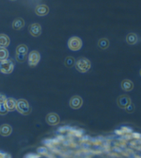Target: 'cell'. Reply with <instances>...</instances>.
<instances>
[{
    "mask_svg": "<svg viewBox=\"0 0 141 158\" xmlns=\"http://www.w3.org/2000/svg\"><path fill=\"white\" fill-rule=\"evenodd\" d=\"M76 69L81 73H85L91 68V62L88 59L84 57H81L77 59L75 63Z\"/></svg>",
    "mask_w": 141,
    "mask_h": 158,
    "instance_id": "obj_1",
    "label": "cell"
},
{
    "mask_svg": "<svg viewBox=\"0 0 141 158\" xmlns=\"http://www.w3.org/2000/svg\"><path fill=\"white\" fill-rule=\"evenodd\" d=\"M16 109L18 112L23 115H28L31 112V107L27 100L25 99H19L17 100Z\"/></svg>",
    "mask_w": 141,
    "mask_h": 158,
    "instance_id": "obj_2",
    "label": "cell"
},
{
    "mask_svg": "<svg viewBox=\"0 0 141 158\" xmlns=\"http://www.w3.org/2000/svg\"><path fill=\"white\" fill-rule=\"evenodd\" d=\"M14 69V63L11 59L0 61V71L3 74H9L13 72Z\"/></svg>",
    "mask_w": 141,
    "mask_h": 158,
    "instance_id": "obj_3",
    "label": "cell"
},
{
    "mask_svg": "<svg viewBox=\"0 0 141 158\" xmlns=\"http://www.w3.org/2000/svg\"><path fill=\"white\" fill-rule=\"evenodd\" d=\"M67 46L69 50L72 51H78L82 48V40L78 36H72L68 40Z\"/></svg>",
    "mask_w": 141,
    "mask_h": 158,
    "instance_id": "obj_4",
    "label": "cell"
},
{
    "mask_svg": "<svg viewBox=\"0 0 141 158\" xmlns=\"http://www.w3.org/2000/svg\"><path fill=\"white\" fill-rule=\"evenodd\" d=\"M41 59V55L38 51L33 50L29 53L28 56V64L30 67H34L39 62Z\"/></svg>",
    "mask_w": 141,
    "mask_h": 158,
    "instance_id": "obj_5",
    "label": "cell"
},
{
    "mask_svg": "<svg viewBox=\"0 0 141 158\" xmlns=\"http://www.w3.org/2000/svg\"><path fill=\"white\" fill-rule=\"evenodd\" d=\"M131 98L127 95H121L117 98V104L120 108L125 109L131 103Z\"/></svg>",
    "mask_w": 141,
    "mask_h": 158,
    "instance_id": "obj_6",
    "label": "cell"
},
{
    "mask_svg": "<svg viewBox=\"0 0 141 158\" xmlns=\"http://www.w3.org/2000/svg\"><path fill=\"white\" fill-rule=\"evenodd\" d=\"M83 104V99L79 96H74L69 100V106L74 109H78Z\"/></svg>",
    "mask_w": 141,
    "mask_h": 158,
    "instance_id": "obj_7",
    "label": "cell"
},
{
    "mask_svg": "<svg viewBox=\"0 0 141 158\" xmlns=\"http://www.w3.org/2000/svg\"><path fill=\"white\" fill-rule=\"evenodd\" d=\"M28 30H29L30 34L32 36L37 37V36H39L41 34H42V26H40L39 24H32L31 25H30L29 28H28Z\"/></svg>",
    "mask_w": 141,
    "mask_h": 158,
    "instance_id": "obj_8",
    "label": "cell"
},
{
    "mask_svg": "<svg viewBox=\"0 0 141 158\" xmlns=\"http://www.w3.org/2000/svg\"><path fill=\"white\" fill-rule=\"evenodd\" d=\"M46 122L48 124L51 125V126H55V125L58 124L59 122H60V118L59 116L55 113H50L47 115L46 118Z\"/></svg>",
    "mask_w": 141,
    "mask_h": 158,
    "instance_id": "obj_9",
    "label": "cell"
},
{
    "mask_svg": "<svg viewBox=\"0 0 141 158\" xmlns=\"http://www.w3.org/2000/svg\"><path fill=\"white\" fill-rule=\"evenodd\" d=\"M34 12H35L37 15L43 17V16H46L48 15L49 13V8L48 6L45 4L38 5L35 8V9H34Z\"/></svg>",
    "mask_w": 141,
    "mask_h": 158,
    "instance_id": "obj_10",
    "label": "cell"
},
{
    "mask_svg": "<svg viewBox=\"0 0 141 158\" xmlns=\"http://www.w3.org/2000/svg\"><path fill=\"white\" fill-rule=\"evenodd\" d=\"M6 107L9 112H13V111L16 109V104H17V100L14 99L13 98H6L4 102Z\"/></svg>",
    "mask_w": 141,
    "mask_h": 158,
    "instance_id": "obj_11",
    "label": "cell"
},
{
    "mask_svg": "<svg viewBox=\"0 0 141 158\" xmlns=\"http://www.w3.org/2000/svg\"><path fill=\"white\" fill-rule=\"evenodd\" d=\"M121 88L125 92H130L134 89V83L130 80L125 79L121 83Z\"/></svg>",
    "mask_w": 141,
    "mask_h": 158,
    "instance_id": "obj_12",
    "label": "cell"
},
{
    "mask_svg": "<svg viewBox=\"0 0 141 158\" xmlns=\"http://www.w3.org/2000/svg\"><path fill=\"white\" fill-rule=\"evenodd\" d=\"M12 133V127L9 124H4L0 127V134L2 136H9Z\"/></svg>",
    "mask_w": 141,
    "mask_h": 158,
    "instance_id": "obj_13",
    "label": "cell"
},
{
    "mask_svg": "<svg viewBox=\"0 0 141 158\" xmlns=\"http://www.w3.org/2000/svg\"><path fill=\"white\" fill-rule=\"evenodd\" d=\"M13 28L15 30H19L25 26V21L21 17H18L15 19L13 22Z\"/></svg>",
    "mask_w": 141,
    "mask_h": 158,
    "instance_id": "obj_14",
    "label": "cell"
},
{
    "mask_svg": "<svg viewBox=\"0 0 141 158\" xmlns=\"http://www.w3.org/2000/svg\"><path fill=\"white\" fill-rule=\"evenodd\" d=\"M11 41L6 34H0V48H7L10 45Z\"/></svg>",
    "mask_w": 141,
    "mask_h": 158,
    "instance_id": "obj_15",
    "label": "cell"
},
{
    "mask_svg": "<svg viewBox=\"0 0 141 158\" xmlns=\"http://www.w3.org/2000/svg\"><path fill=\"white\" fill-rule=\"evenodd\" d=\"M126 41L130 45H134L138 42V36L135 33L131 32L126 36Z\"/></svg>",
    "mask_w": 141,
    "mask_h": 158,
    "instance_id": "obj_16",
    "label": "cell"
},
{
    "mask_svg": "<svg viewBox=\"0 0 141 158\" xmlns=\"http://www.w3.org/2000/svg\"><path fill=\"white\" fill-rule=\"evenodd\" d=\"M110 46V41L107 39L102 38L98 42V46L99 47L101 50H106Z\"/></svg>",
    "mask_w": 141,
    "mask_h": 158,
    "instance_id": "obj_17",
    "label": "cell"
},
{
    "mask_svg": "<svg viewBox=\"0 0 141 158\" xmlns=\"http://www.w3.org/2000/svg\"><path fill=\"white\" fill-rule=\"evenodd\" d=\"M28 51V47L24 44H21L18 46L16 48V54H27Z\"/></svg>",
    "mask_w": 141,
    "mask_h": 158,
    "instance_id": "obj_18",
    "label": "cell"
},
{
    "mask_svg": "<svg viewBox=\"0 0 141 158\" xmlns=\"http://www.w3.org/2000/svg\"><path fill=\"white\" fill-rule=\"evenodd\" d=\"M75 63H76V61L74 57L72 56H67L65 59V65L67 67H72L75 65Z\"/></svg>",
    "mask_w": 141,
    "mask_h": 158,
    "instance_id": "obj_19",
    "label": "cell"
},
{
    "mask_svg": "<svg viewBox=\"0 0 141 158\" xmlns=\"http://www.w3.org/2000/svg\"><path fill=\"white\" fill-rule=\"evenodd\" d=\"M9 54L5 48H0V61L6 60L9 58Z\"/></svg>",
    "mask_w": 141,
    "mask_h": 158,
    "instance_id": "obj_20",
    "label": "cell"
},
{
    "mask_svg": "<svg viewBox=\"0 0 141 158\" xmlns=\"http://www.w3.org/2000/svg\"><path fill=\"white\" fill-rule=\"evenodd\" d=\"M15 57H16V60H17L18 62L24 63L26 61V59H27V54H16Z\"/></svg>",
    "mask_w": 141,
    "mask_h": 158,
    "instance_id": "obj_21",
    "label": "cell"
},
{
    "mask_svg": "<svg viewBox=\"0 0 141 158\" xmlns=\"http://www.w3.org/2000/svg\"><path fill=\"white\" fill-rule=\"evenodd\" d=\"M9 112L4 103L0 104V115H6Z\"/></svg>",
    "mask_w": 141,
    "mask_h": 158,
    "instance_id": "obj_22",
    "label": "cell"
},
{
    "mask_svg": "<svg viewBox=\"0 0 141 158\" xmlns=\"http://www.w3.org/2000/svg\"><path fill=\"white\" fill-rule=\"evenodd\" d=\"M125 109L127 113H129V114H132V113L134 112V110H135L134 104L131 102V103L129 104V105Z\"/></svg>",
    "mask_w": 141,
    "mask_h": 158,
    "instance_id": "obj_23",
    "label": "cell"
},
{
    "mask_svg": "<svg viewBox=\"0 0 141 158\" xmlns=\"http://www.w3.org/2000/svg\"><path fill=\"white\" fill-rule=\"evenodd\" d=\"M6 100V96L4 95V94H0V104L4 103Z\"/></svg>",
    "mask_w": 141,
    "mask_h": 158,
    "instance_id": "obj_24",
    "label": "cell"
},
{
    "mask_svg": "<svg viewBox=\"0 0 141 158\" xmlns=\"http://www.w3.org/2000/svg\"><path fill=\"white\" fill-rule=\"evenodd\" d=\"M10 1H16V0H10Z\"/></svg>",
    "mask_w": 141,
    "mask_h": 158,
    "instance_id": "obj_25",
    "label": "cell"
},
{
    "mask_svg": "<svg viewBox=\"0 0 141 158\" xmlns=\"http://www.w3.org/2000/svg\"><path fill=\"white\" fill-rule=\"evenodd\" d=\"M140 75L141 76V69H140Z\"/></svg>",
    "mask_w": 141,
    "mask_h": 158,
    "instance_id": "obj_26",
    "label": "cell"
}]
</instances>
